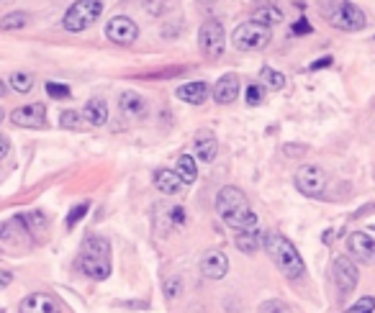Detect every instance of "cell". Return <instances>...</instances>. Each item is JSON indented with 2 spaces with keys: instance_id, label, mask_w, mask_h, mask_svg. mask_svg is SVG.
<instances>
[{
  "instance_id": "cell-37",
  "label": "cell",
  "mask_w": 375,
  "mask_h": 313,
  "mask_svg": "<svg viewBox=\"0 0 375 313\" xmlns=\"http://www.w3.org/2000/svg\"><path fill=\"white\" fill-rule=\"evenodd\" d=\"M293 34H311V23H309V21H298V23H296V26L291 28Z\"/></svg>"
},
{
  "instance_id": "cell-25",
  "label": "cell",
  "mask_w": 375,
  "mask_h": 313,
  "mask_svg": "<svg viewBox=\"0 0 375 313\" xmlns=\"http://www.w3.org/2000/svg\"><path fill=\"white\" fill-rule=\"evenodd\" d=\"M234 244H237L239 252H244V254H255L257 249H260V244H262V236L255 231H244V234H237V239H234Z\"/></svg>"
},
{
  "instance_id": "cell-31",
  "label": "cell",
  "mask_w": 375,
  "mask_h": 313,
  "mask_svg": "<svg viewBox=\"0 0 375 313\" xmlns=\"http://www.w3.org/2000/svg\"><path fill=\"white\" fill-rule=\"evenodd\" d=\"M373 311H375V298L373 296L360 298L357 303H352L349 308H345V313H373Z\"/></svg>"
},
{
  "instance_id": "cell-16",
  "label": "cell",
  "mask_w": 375,
  "mask_h": 313,
  "mask_svg": "<svg viewBox=\"0 0 375 313\" xmlns=\"http://www.w3.org/2000/svg\"><path fill=\"white\" fill-rule=\"evenodd\" d=\"M237 95H239L237 75H224V77L216 82V88H213V98H216V103H221V106H229L231 100H237Z\"/></svg>"
},
{
  "instance_id": "cell-29",
  "label": "cell",
  "mask_w": 375,
  "mask_h": 313,
  "mask_svg": "<svg viewBox=\"0 0 375 313\" xmlns=\"http://www.w3.org/2000/svg\"><path fill=\"white\" fill-rule=\"evenodd\" d=\"M173 6H175V0H144V10L155 18H160L162 13H167Z\"/></svg>"
},
{
  "instance_id": "cell-1",
  "label": "cell",
  "mask_w": 375,
  "mask_h": 313,
  "mask_svg": "<svg viewBox=\"0 0 375 313\" xmlns=\"http://www.w3.org/2000/svg\"><path fill=\"white\" fill-rule=\"evenodd\" d=\"M216 214L221 216L224 224L229 226V229H237L239 234L255 231L257 229V216L249 208L247 196L239 188H234V185H227V188L219 190V196H216Z\"/></svg>"
},
{
  "instance_id": "cell-17",
  "label": "cell",
  "mask_w": 375,
  "mask_h": 313,
  "mask_svg": "<svg viewBox=\"0 0 375 313\" xmlns=\"http://www.w3.org/2000/svg\"><path fill=\"white\" fill-rule=\"evenodd\" d=\"M155 185H157V190L165 193V196H177V193L185 188V182L180 180V175L175 170H157Z\"/></svg>"
},
{
  "instance_id": "cell-42",
  "label": "cell",
  "mask_w": 375,
  "mask_h": 313,
  "mask_svg": "<svg viewBox=\"0 0 375 313\" xmlns=\"http://www.w3.org/2000/svg\"><path fill=\"white\" fill-rule=\"evenodd\" d=\"M0 95H6V82L0 80Z\"/></svg>"
},
{
  "instance_id": "cell-8",
  "label": "cell",
  "mask_w": 375,
  "mask_h": 313,
  "mask_svg": "<svg viewBox=\"0 0 375 313\" xmlns=\"http://www.w3.org/2000/svg\"><path fill=\"white\" fill-rule=\"evenodd\" d=\"M327 185H329V178L316 164H301L298 172H296V188L301 190L303 196L321 198L327 193Z\"/></svg>"
},
{
  "instance_id": "cell-21",
  "label": "cell",
  "mask_w": 375,
  "mask_h": 313,
  "mask_svg": "<svg viewBox=\"0 0 375 313\" xmlns=\"http://www.w3.org/2000/svg\"><path fill=\"white\" fill-rule=\"evenodd\" d=\"M175 172L180 175V180H183L185 185H193L198 180V162L193 160L191 154H180L177 164H175Z\"/></svg>"
},
{
  "instance_id": "cell-22",
  "label": "cell",
  "mask_w": 375,
  "mask_h": 313,
  "mask_svg": "<svg viewBox=\"0 0 375 313\" xmlns=\"http://www.w3.org/2000/svg\"><path fill=\"white\" fill-rule=\"evenodd\" d=\"M85 118L90 121L93 126H103L108 121V106H106V100L101 98H90L85 103Z\"/></svg>"
},
{
  "instance_id": "cell-38",
  "label": "cell",
  "mask_w": 375,
  "mask_h": 313,
  "mask_svg": "<svg viewBox=\"0 0 375 313\" xmlns=\"http://www.w3.org/2000/svg\"><path fill=\"white\" fill-rule=\"evenodd\" d=\"M10 283H13V275H10L8 269H0V290H3V287H8Z\"/></svg>"
},
{
  "instance_id": "cell-12",
  "label": "cell",
  "mask_w": 375,
  "mask_h": 313,
  "mask_svg": "<svg viewBox=\"0 0 375 313\" xmlns=\"http://www.w3.org/2000/svg\"><path fill=\"white\" fill-rule=\"evenodd\" d=\"M331 275H334V283H337L339 293H349L357 287V265L349 257H337L334 260V267H331Z\"/></svg>"
},
{
  "instance_id": "cell-33",
  "label": "cell",
  "mask_w": 375,
  "mask_h": 313,
  "mask_svg": "<svg viewBox=\"0 0 375 313\" xmlns=\"http://www.w3.org/2000/svg\"><path fill=\"white\" fill-rule=\"evenodd\" d=\"M46 93L52 98H70V88L67 85H59V82H46Z\"/></svg>"
},
{
  "instance_id": "cell-7",
  "label": "cell",
  "mask_w": 375,
  "mask_h": 313,
  "mask_svg": "<svg viewBox=\"0 0 375 313\" xmlns=\"http://www.w3.org/2000/svg\"><path fill=\"white\" fill-rule=\"evenodd\" d=\"M198 44H201V52L209 59H219L224 49H227V31L221 26V21H216V18L203 21L201 31H198Z\"/></svg>"
},
{
  "instance_id": "cell-9",
  "label": "cell",
  "mask_w": 375,
  "mask_h": 313,
  "mask_svg": "<svg viewBox=\"0 0 375 313\" xmlns=\"http://www.w3.org/2000/svg\"><path fill=\"white\" fill-rule=\"evenodd\" d=\"M347 252L352 262L375 265V239L365 231H352L347 236Z\"/></svg>"
},
{
  "instance_id": "cell-30",
  "label": "cell",
  "mask_w": 375,
  "mask_h": 313,
  "mask_svg": "<svg viewBox=\"0 0 375 313\" xmlns=\"http://www.w3.org/2000/svg\"><path fill=\"white\" fill-rule=\"evenodd\" d=\"M59 124H62V129H73V131H80V129H83V113H77V111H62V116H59Z\"/></svg>"
},
{
  "instance_id": "cell-15",
  "label": "cell",
  "mask_w": 375,
  "mask_h": 313,
  "mask_svg": "<svg viewBox=\"0 0 375 313\" xmlns=\"http://www.w3.org/2000/svg\"><path fill=\"white\" fill-rule=\"evenodd\" d=\"M119 108H121V113H124V116H131V118L146 116V100H144V95H139L137 90H126V93H121Z\"/></svg>"
},
{
  "instance_id": "cell-18",
  "label": "cell",
  "mask_w": 375,
  "mask_h": 313,
  "mask_svg": "<svg viewBox=\"0 0 375 313\" xmlns=\"http://www.w3.org/2000/svg\"><path fill=\"white\" fill-rule=\"evenodd\" d=\"M177 98L191 103V106H201V103H206V98H209V85L201 80L180 85V88H177Z\"/></svg>"
},
{
  "instance_id": "cell-43",
  "label": "cell",
  "mask_w": 375,
  "mask_h": 313,
  "mask_svg": "<svg viewBox=\"0 0 375 313\" xmlns=\"http://www.w3.org/2000/svg\"><path fill=\"white\" fill-rule=\"evenodd\" d=\"M3 118H6V113H3V108H0V121H3Z\"/></svg>"
},
{
  "instance_id": "cell-6",
  "label": "cell",
  "mask_w": 375,
  "mask_h": 313,
  "mask_svg": "<svg viewBox=\"0 0 375 313\" xmlns=\"http://www.w3.org/2000/svg\"><path fill=\"white\" fill-rule=\"evenodd\" d=\"M267 41H270V28L260 26L255 21L239 23L231 34V44L237 46L239 52H260L267 46Z\"/></svg>"
},
{
  "instance_id": "cell-4",
  "label": "cell",
  "mask_w": 375,
  "mask_h": 313,
  "mask_svg": "<svg viewBox=\"0 0 375 313\" xmlns=\"http://www.w3.org/2000/svg\"><path fill=\"white\" fill-rule=\"evenodd\" d=\"M80 269L93 280H106L110 275V244L103 236H88L80 257Z\"/></svg>"
},
{
  "instance_id": "cell-13",
  "label": "cell",
  "mask_w": 375,
  "mask_h": 313,
  "mask_svg": "<svg viewBox=\"0 0 375 313\" xmlns=\"http://www.w3.org/2000/svg\"><path fill=\"white\" fill-rule=\"evenodd\" d=\"M19 313H62V305L49 293H31L28 298H23Z\"/></svg>"
},
{
  "instance_id": "cell-14",
  "label": "cell",
  "mask_w": 375,
  "mask_h": 313,
  "mask_svg": "<svg viewBox=\"0 0 375 313\" xmlns=\"http://www.w3.org/2000/svg\"><path fill=\"white\" fill-rule=\"evenodd\" d=\"M201 272L209 280H221L227 272H229V260H227V254H224V252H209V254H203Z\"/></svg>"
},
{
  "instance_id": "cell-19",
  "label": "cell",
  "mask_w": 375,
  "mask_h": 313,
  "mask_svg": "<svg viewBox=\"0 0 375 313\" xmlns=\"http://www.w3.org/2000/svg\"><path fill=\"white\" fill-rule=\"evenodd\" d=\"M216 154H219V142H216V136L209 134V131L198 134V139H195V157H198V162L211 164V162L216 160Z\"/></svg>"
},
{
  "instance_id": "cell-3",
  "label": "cell",
  "mask_w": 375,
  "mask_h": 313,
  "mask_svg": "<svg viewBox=\"0 0 375 313\" xmlns=\"http://www.w3.org/2000/svg\"><path fill=\"white\" fill-rule=\"evenodd\" d=\"M319 8L321 16L327 18L334 28H339V31L355 34V31H363L367 26V18L363 13V8H357L355 3H349V0H321Z\"/></svg>"
},
{
  "instance_id": "cell-11",
  "label": "cell",
  "mask_w": 375,
  "mask_h": 313,
  "mask_svg": "<svg viewBox=\"0 0 375 313\" xmlns=\"http://www.w3.org/2000/svg\"><path fill=\"white\" fill-rule=\"evenodd\" d=\"M10 121L23 129H44L46 126V108L44 103H31V106L16 108L10 113Z\"/></svg>"
},
{
  "instance_id": "cell-5",
  "label": "cell",
  "mask_w": 375,
  "mask_h": 313,
  "mask_svg": "<svg viewBox=\"0 0 375 313\" xmlns=\"http://www.w3.org/2000/svg\"><path fill=\"white\" fill-rule=\"evenodd\" d=\"M103 13V0H75L62 18V26L73 34L90 28Z\"/></svg>"
},
{
  "instance_id": "cell-35",
  "label": "cell",
  "mask_w": 375,
  "mask_h": 313,
  "mask_svg": "<svg viewBox=\"0 0 375 313\" xmlns=\"http://www.w3.org/2000/svg\"><path fill=\"white\" fill-rule=\"evenodd\" d=\"M180 293V278H173V280H167V285H165V296L167 298H175Z\"/></svg>"
},
{
  "instance_id": "cell-40",
  "label": "cell",
  "mask_w": 375,
  "mask_h": 313,
  "mask_svg": "<svg viewBox=\"0 0 375 313\" xmlns=\"http://www.w3.org/2000/svg\"><path fill=\"white\" fill-rule=\"evenodd\" d=\"M280 308H283V305H280V303H265V308H262V313H278V311H280Z\"/></svg>"
},
{
  "instance_id": "cell-28",
  "label": "cell",
  "mask_w": 375,
  "mask_h": 313,
  "mask_svg": "<svg viewBox=\"0 0 375 313\" xmlns=\"http://www.w3.org/2000/svg\"><path fill=\"white\" fill-rule=\"evenodd\" d=\"M260 77H262V82H265V88H270V90H280L285 85V75L283 72L273 70V67H265Z\"/></svg>"
},
{
  "instance_id": "cell-24",
  "label": "cell",
  "mask_w": 375,
  "mask_h": 313,
  "mask_svg": "<svg viewBox=\"0 0 375 313\" xmlns=\"http://www.w3.org/2000/svg\"><path fill=\"white\" fill-rule=\"evenodd\" d=\"M19 221L26 226V231L31 239H39L46 229V218L41 211H31V214H26V216H19Z\"/></svg>"
},
{
  "instance_id": "cell-10",
  "label": "cell",
  "mask_w": 375,
  "mask_h": 313,
  "mask_svg": "<svg viewBox=\"0 0 375 313\" xmlns=\"http://www.w3.org/2000/svg\"><path fill=\"white\" fill-rule=\"evenodd\" d=\"M106 36H108L113 44H131L134 39L139 36V26L126 16H113L106 23Z\"/></svg>"
},
{
  "instance_id": "cell-20",
  "label": "cell",
  "mask_w": 375,
  "mask_h": 313,
  "mask_svg": "<svg viewBox=\"0 0 375 313\" xmlns=\"http://www.w3.org/2000/svg\"><path fill=\"white\" fill-rule=\"evenodd\" d=\"M0 239H6V242H10V244L34 242V239L28 236L26 226L21 224L19 218H16V221H6V224H0Z\"/></svg>"
},
{
  "instance_id": "cell-23",
  "label": "cell",
  "mask_w": 375,
  "mask_h": 313,
  "mask_svg": "<svg viewBox=\"0 0 375 313\" xmlns=\"http://www.w3.org/2000/svg\"><path fill=\"white\" fill-rule=\"evenodd\" d=\"M252 21L260 23V26L270 28L283 21V13H280V8H275V6H260V8L252 10Z\"/></svg>"
},
{
  "instance_id": "cell-32",
  "label": "cell",
  "mask_w": 375,
  "mask_h": 313,
  "mask_svg": "<svg viewBox=\"0 0 375 313\" xmlns=\"http://www.w3.org/2000/svg\"><path fill=\"white\" fill-rule=\"evenodd\" d=\"M88 211H90V203H88V200H85V203H77V206L70 211V216H67V229H73L80 218H85V216H88Z\"/></svg>"
},
{
  "instance_id": "cell-2",
  "label": "cell",
  "mask_w": 375,
  "mask_h": 313,
  "mask_svg": "<svg viewBox=\"0 0 375 313\" xmlns=\"http://www.w3.org/2000/svg\"><path fill=\"white\" fill-rule=\"evenodd\" d=\"M265 252L267 257L273 260V265L280 272H283L288 280H298L303 275V260L301 254H298V249L293 247L288 239H285L283 234H267L265 239Z\"/></svg>"
},
{
  "instance_id": "cell-41",
  "label": "cell",
  "mask_w": 375,
  "mask_h": 313,
  "mask_svg": "<svg viewBox=\"0 0 375 313\" xmlns=\"http://www.w3.org/2000/svg\"><path fill=\"white\" fill-rule=\"evenodd\" d=\"M195 3H198V6H213L216 0H195Z\"/></svg>"
},
{
  "instance_id": "cell-36",
  "label": "cell",
  "mask_w": 375,
  "mask_h": 313,
  "mask_svg": "<svg viewBox=\"0 0 375 313\" xmlns=\"http://www.w3.org/2000/svg\"><path fill=\"white\" fill-rule=\"evenodd\" d=\"M8 152H10V139L6 134H0V162L8 157Z\"/></svg>"
},
{
  "instance_id": "cell-27",
  "label": "cell",
  "mask_w": 375,
  "mask_h": 313,
  "mask_svg": "<svg viewBox=\"0 0 375 313\" xmlns=\"http://www.w3.org/2000/svg\"><path fill=\"white\" fill-rule=\"evenodd\" d=\"M26 13H21V10H13V13H8V16L0 18V28L3 31H16V28H23L26 26Z\"/></svg>"
},
{
  "instance_id": "cell-34",
  "label": "cell",
  "mask_w": 375,
  "mask_h": 313,
  "mask_svg": "<svg viewBox=\"0 0 375 313\" xmlns=\"http://www.w3.org/2000/svg\"><path fill=\"white\" fill-rule=\"evenodd\" d=\"M244 98H247L249 106H257V103H262V88H260V85H249L247 93H244Z\"/></svg>"
},
{
  "instance_id": "cell-39",
  "label": "cell",
  "mask_w": 375,
  "mask_h": 313,
  "mask_svg": "<svg viewBox=\"0 0 375 313\" xmlns=\"http://www.w3.org/2000/svg\"><path fill=\"white\" fill-rule=\"evenodd\" d=\"M329 64H331V57H321V59L311 62V67H309V70H321V67H329Z\"/></svg>"
},
{
  "instance_id": "cell-26",
  "label": "cell",
  "mask_w": 375,
  "mask_h": 313,
  "mask_svg": "<svg viewBox=\"0 0 375 313\" xmlns=\"http://www.w3.org/2000/svg\"><path fill=\"white\" fill-rule=\"evenodd\" d=\"M10 88L16 90V93H21V95H26L34 88V77L28 72H13L10 75Z\"/></svg>"
}]
</instances>
